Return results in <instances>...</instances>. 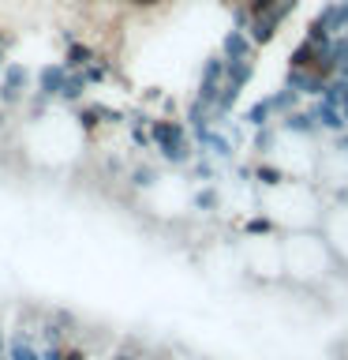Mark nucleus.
I'll list each match as a JSON object with an SVG mask.
<instances>
[{
	"mask_svg": "<svg viewBox=\"0 0 348 360\" xmlns=\"http://www.w3.org/2000/svg\"><path fill=\"white\" fill-rule=\"evenodd\" d=\"M326 207H330V199L314 180H285L274 191H258V210H266L288 233L322 229Z\"/></svg>",
	"mask_w": 348,
	"mask_h": 360,
	"instance_id": "f257e3e1",
	"label": "nucleus"
},
{
	"mask_svg": "<svg viewBox=\"0 0 348 360\" xmlns=\"http://www.w3.org/2000/svg\"><path fill=\"white\" fill-rule=\"evenodd\" d=\"M337 259L326 244L322 229H300L285 236V274L296 285H314L333 274Z\"/></svg>",
	"mask_w": 348,
	"mask_h": 360,
	"instance_id": "f03ea898",
	"label": "nucleus"
},
{
	"mask_svg": "<svg viewBox=\"0 0 348 360\" xmlns=\"http://www.w3.org/2000/svg\"><path fill=\"white\" fill-rule=\"evenodd\" d=\"M150 135H154V150L165 165L173 169H187L191 162L199 158V146H195V135L184 120H173V117H154L150 120Z\"/></svg>",
	"mask_w": 348,
	"mask_h": 360,
	"instance_id": "7ed1b4c3",
	"label": "nucleus"
},
{
	"mask_svg": "<svg viewBox=\"0 0 348 360\" xmlns=\"http://www.w3.org/2000/svg\"><path fill=\"white\" fill-rule=\"evenodd\" d=\"M240 252H243V270L255 281L285 278V240L281 236H247Z\"/></svg>",
	"mask_w": 348,
	"mask_h": 360,
	"instance_id": "20e7f679",
	"label": "nucleus"
},
{
	"mask_svg": "<svg viewBox=\"0 0 348 360\" xmlns=\"http://www.w3.org/2000/svg\"><path fill=\"white\" fill-rule=\"evenodd\" d=\"M322 236L330 244L333 259L348 270V202H330L322 218Z\"/></svg>",
	"mask_w": 348,
	"mask_h": 360,
	"instance_id": "39448f33",
	"label": "nucleus"
},
{
	"mask_svg": "<svg viewBox=\"0 0 348 360\" xmlns=\"http://www.w3.org/2000/svg\"><path fill=\"white\" fill-rule=\"evenodd\" d=\"M30 83H34L30 68L19 64V60H11L4 79H0V105H4V109H19L22 101H27V94H30Z\"/></svg>",
	"mask_w": 348,
	"mask_h": 360,
	"instance_id": "423d86ee",
	"label": "nucleus"
},
{
	"mask_svg": "<svg viewBox=\"0 0 348 360\" xmlns=\"http://www.w3.org/2000/svg\"><path fill=\"white\" fill-rule=\"evenodd\" d=\"M195 146H199V154H206V158H213V162H225L229 165L232 158H236V143H232V135L225 131V128H202V131H195Z\"/></svg>",
	"mask_w": 348,
	"mask_h": 360,
	"instance_id": "0eeeda50",
	"label": "nucleus"
},
{
	"mask_svg": "<svg viewBox=\"0 0 348 360\" xmlns=\"http://www.w3.org/2000/svg\"><path fill=\"white\" fill-rule=\"evenodd\" d=\"M67 83V68L64 60H49V64H41L38 72H34V94L45 98V101H60V90Z\"/></svg>",
	"mask_w": 348,
	"mask_h": 360,
	"instance_id": "6e6552de",
	"label": "nucleus"
},
{
	"mask_svg": "<svg viewBox=\"0 0 348 360\" xmlns=\"http://www.w3.org/2000/svg\"><path fill=\"white\" fill-rule=\"evenodd\" d=\"M277 128L288 131V135H303V139H319V135H322V124H319V112H314V101H311V105L292 109L288 117H281Z\"/></svg>",
	"mask_w": 348,
	"mask_h": 360,
	"instance_id": "1a4fd4ad",
	"label": "nucleus"
},
{
	"mask_svg": "<svg viewBox=\"0 0 348 360\" xmlns=\"http://www.w3.org/2000/svg\"><path fill=\"white\" fill-rule=\"evenodd\" d=\"M218 53L225 56V60H255L258 56V45L251 41V34L247 30H225V38L218 45Z\"/></svg>",
	"mask_w": 348,
	"mask_h": 360,
	"instance_id": "9d476101",
	"label": "nucleus"
},
{
	"mask_svg": "<svg viewBox=\"0 0 348 360\" xmlns=\"http://www.w3.org/2000/svg\"><path fill=\"white\" fill-rule=\"evenodd\" d=\"M8 356H11V360H41L38 330H27V326L11 330V334H8Z\"/></svg>",
	"mask_w": 348,
	"mask_h": 360,
	"instance_id": "9b49d317",
	"label": "nucleus"
},
{
	"mask_svg": "<svg viewBox=\"0 0 348 360\" xmlns=\"http://www.w3.org/2000/svg\"><path fill=\"white\" fill-rule=\"evenodd\" d=\"M75 128L83 131V139H94V135L105 128V105H101V101H83V105H75Z\"/></svg>",
	"mask_w": 348,
	"mask_h": 360,
	"instance_id": "f8f14e48",
	"label": "nucleus"
},
{
	"mask_svg": "<svg viewBox=\"0 0 348 360\" xmlns=\"http://www.w3.org/2000/svg\"><path fill=\"white\" fill-rule=\"evenodd\" d=\"M281 27H285V22H277L274 11H262V15H251V27H247V34H251V41L258 45V49H262V45L277 41Z\"/></svg>",
	"mask_w": 348,
	"mask_h": 360,
	"instance_id": "ddd939ff",
	"label": "nucleus"
},
{
	"mask_svg": "<svg viewBox=\"0 0 348 360\" xmlns=\"http://www.w3.org/2000/svg\"><path fill=\"white\" fill-rule=\"evenodd\" d=\"M98 60V49L90 41H72V45H64V68L67 72H83V68H90Z\"/></svg>",
	"mask_w": 348,
	"mask_h": 360,
	"instance_id": "4468645a",
	"label": "nucleus"
},
{
	"mask_svg": "<svg viewBox=\"0 0 348 360\" xmlns=\"http://www.w3.org/2000/svg\"><path fill=\"white\" fill-rule=\"evenodd\" d=\"M187 202H191V210H202V214H213V210H221V188L218 184H202V188H195L187 195Z\"/></svg>",
	"mask_w": 348,
	"mask_h": 360,
	"instance_id": "2eb2a0df",
	"label": "nucleus"
},
{
	"mask_svg": "<svg viewBox=\"0 0 348 360\" xmlns=\"http://www.w3.org/2000/svg\"><path fill=\"white\" fill-rule=\"evenodd\" d=\"M86 90H90V83H86V75L83 72H67V83H64V90H60V105H83L86 101Z\"/></svg>",
	"mask_w": 348,
	"mask_h": 360,
	"instance_id": "dca6fc26",
	"label": "nucleus"
},
{
	"mask_svg": "<svg viewBox=\"0 0 348 360\" xmlns=\"http://www.w3.org/2000/svg\"><path fill=\"white\" fill-rule=\"evenodd\" d=\"M128 184H131L135 191H150V188L161 184V173H157L154 165L139 162V165H131V169H128Z\"/></svg>",
	"mask_w": 348,
	"mask_h": 360,
	"instance_id": "f3484780",
	"label": "nucleus"
},
{
	"mask_svg": "<svg viewBox=\"0 0 348 360\" xmlns=\"http://www.w3.org/2000/svg\"><path fill=\"white\" fill-rule=\"evenodd\" d=\"M83 75H86V83L90 86H101V83H109V75H112V60H105V56H98L90 68H83Z\"/></svg>",
	"mask_w": 348,
	"mask_h": 360,
	"instance_id": "a211bd4d",
	"label": "nucleus"
},
{
	"mask_svg": "<svg viewBox=\"0 0 348 360\" xmlns=\"http://www.w3.org/2000/svg\"><path fill=\"white\" fill-rule=\"evenodd\" d=\"M128 8H135V11H154V8H161L165 0H123Z\"/></svg>",
	"mask_w": 348,
	"mask_h": 360,
	"instance_id": "6ab92c4d",
	"label": "nucleus"
},
{
	"mask_svg": "<svg viewBox=\"0 0 348 360\" xmlns=\"http://www.w3.org/2000/svg\"><path fill=\"white\" fill-rule=\"evenodd\" d=\"M112 360H139V353H135V349H128V345H123V349H116V353H112Z\"/></svg>",
	"mask_w": 348,
	"mask_h": 360,
	"instance_id": "aec40b11",
	"label": "nucleus"
},
{
	"mask_svg": "<svg viewBox=\"0 0 348 360\" xmlns=\"http://www.w3.org/2000/svg\"><path fill=\"white\" fill-rule=\"evenodd\" d=\"M0 356H8V330L0 326Z\"/></svg>",
	"mask_w": 348,
	"mask_h": 360,
	"instance_id": "412c9836",
	"label": "nucleus"
},
{
	"mask_svg": "<svg viewBox=\"0 0 348 360\" xmlns=\"http://www.w3.org/2000/svg\"><path fill=\"white\" fill-rule=\"evenodd\" d=\"M11 41H15V38H11L8 30H0V49H11Z\"/></svg>",
	"mask_w": 348,
	"mask_h": 360,
	"instance_id": "4be33fe9",
	"label": "nucleus"
},
{
	"mask_svg": "<svg viewBox=\"0 0 348 360\" xmlns=\"http://www.w3.org/2000/svg\"><path fill=\"white\" fill-rule=\"evenodd\" d=\"M8 64H11V60H8V49H0V79H4V72H8Z\"/></svg>",
	"mask_w": 348,
	"mask_h": 360,
	"instance_id": "5701e85b",
	"label": "nucleus"
},
{
	"mask_svg": "<svg viewBox=\"0 0 348 360\" xmlns=\"http://www.w3.org/2000/svg\"><path fill=\"white\" fill-rule=\"evenodd\" d=\"M330 4H348V0H330Z\"/></svg>",
	"mask_w": 348,
	"mask_h": 360,
	"instance_id": "b1692460",
	"label": "nucleus"
}]
</instances>
